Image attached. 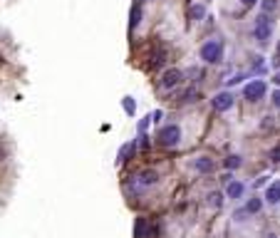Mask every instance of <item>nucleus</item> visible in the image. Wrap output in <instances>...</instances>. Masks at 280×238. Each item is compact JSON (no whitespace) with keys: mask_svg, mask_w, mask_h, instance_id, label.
Returning a JSON list of instances; mask_svg holds the SVG:
<instances>
[{"mask_svg":"<svg viewBox=\"0 0 280 238\" xmlns=\"http://www.w3.org/2000/svg\"><path fill=\"white\" fill-rule=\"evenodd\" d=\"M268 179H270V176H258L253 186H256V189H258V186H265V181H268Z\"/></svg>","mask_w":280,"mask_h":238,"instance_id":"obj_24","label":"nucleus"},{"mask_svg":"<svg viewBox=\"0 0 280 238\" xmlns=\"http://www.w3.org/2000/svg\"><path fill=\"white\" fill-rule=\"evenodd\" d=\"M181 79H184V72L179 67H169L162 74V79H159V87H162V90H176L181 85Z\"/></svg>","mask_w":280,"mask_h":238,"instance_id":"obj_5","label":"nucleus"},{"mask_svg":"<svg viewBox=\"0 0 280 238\" xmlns=\"http://www.w3.org/2000/svg\"><path fill=\"white\" fill-rule=\"evenodd\" d=\"M263 204H265L263 198H258V196H251L248 201H246V206H243V209L248 211V216H256V214H260V211H263Z\"/></svg>","mask_w":280,"mask_h":238,"instance_id":"obj_12","label":"nucleus"},{"mask_svg":"<svg viewBox=\"0 0 280 238\" xmlns=\"http://www.w3.org/2000/svg\"><path fill=\"white\" fill-rule=\"evenodd\" d=\"M270 102H273V104H275V107L280 109V90H275V92L270 95Z\"/></svg>","mask_w":280,"mask_h":238,"instance_id":"obj_21","label":"nucleus"},{"mask_svg":"<svg viewBox=\"0 0 280 238\" xmlns=\"http://www.w3.org/2000/svg\"><path fill=\"white\" fill-rule=\"evenodd\" d=\"M188 18H191V20H204V18H206V8H204L201 3H193V5L188 8Z\"/></svg>","mask_w":280,"mask_h":238,"instance_id":"obj_14","label":"nucleus"},{"mask_svg":"<svg viewBox=\"0 0 280 238\" xmlns=\"http://www.w3.org/2000/svg\"><path fill=\"white\" fill-rule=\"evenodd\" d=\"M134 184L139 189H149V186H156L159 184V174L154 169H141L137 176H134Z\"/></svg>","mask_w":280,"mask_h":238,"instance_id":"obj_9","label":"nucleus"},{"mask_svg":"<svg viewBox=\"0 0 280 238\" xmlns=\"http://www.w3.org/2000/svg\"><path fill=\"white\" fill-rule=\"evenodd\" d=\"M159 144L162 146H166V149H171V146H176L179 142H181V127L179 124H164L162 129H159Z\"/></svg>","mask_w":280,"mask_h":238,"instance_id":"obj_3","label":"nucleus"},{"mask_svg":"<svg viewBox=\"0 0 280 238\" xmlns=\"http://www.w3.org/2000/svg\"><path fill=\"white\" fill-rule=\"evenodd\" d=\"M134 236H137V238H149V223H146V218H137Z\"/></svg>","mask_w":280,"mask_h":238,"instance_id":"obj_15","label":"nucleus"},{"mask_svg":"<svg viewBox=\"0 0 280 238\" xmlns=\"http://www.w3.org/2000/svg\"><path fill=\"white\" fill-rule=\"evenodd\" d=\"M273 82H275V85L280 87V72H275V74H273Z\"/></svg>","mask_w":280,"mask_h":238,"instance_id":"obj_26","label":"nucleus"},{"mask_svg":"<svg viewBox=\"0 0 280 238\" xmlns=\"http://www.w3.org/2000/svg\"><path fill=\"white\" fill-rule=\"evenodd\" d=\"M137 149V139L132 142V144H124L122 149H119V154H117V164H122V162H127V154H132Z\"/></svg>","mask_w":280,"mask_h":238,"instance_id":"obj_16","label":"nucleus"},{"mask_svg":"<svg viewBox=\"0 0 280 238\" xmlns=\"http://www.w3.org/2000/svg\"><path fill=\"white\" fill-rule=\"evenodd\" d=\"M233 104H235V97H233V92H228V90L213 95V99H211V107H213L216 112H228Z\"/></svg>","mask_w":280,"mask_h":238,"instance_id":"obj_6","label":"nucleus"},{"mask_svg":"<svg viewBox=\"0 0 280 238\" xmlns=\"http://www.w3.org/2000/svg\"><path fill=\"white\" fill-rule=\"evenodd\" d=\"M149 122H151V119L146 117V119H141V122H139V134H144L146 132V127H149Z\"/></svg>","mask_w":280,"mask_h":238,"instance_id":"obj_22","label":"nucleus"},{"mask_svg":"<svg viewBox=\"0 0 280 238\" xmlns=\"http://www.w3.org/2000/svg\"><path fill=\"white\" fill-rule=\"evenodd\" d=\"M273 67H280V43H278V50H275V57H273Z\"/></svg>","mask_w":280,"mask_h":238,"instance_id":"obj_23","label":"nucleus"},{"mask_svg":"<svg viewBox=\"0 0 280 238\" xmlns=\"http://www.w3.org/2000/svg\"><path fill=\"white\" fill-rule=\"evenodd\" d=\"M226 198L228 201H241V198L246 196V184L243 181H238V179H233V181H228L226 184Z\"/></svg>","mask_w":280,"mask_h":238,"instance_id":"obj_7","label":"nucleus"},{"mask_svg":"<svg viewBox=\"0 0 280 238\" xmlns=\"http://www.w3.org/2000/svg\"><path fill=\"white\" fill-rule=\"evenodd\" d=\"M191 169L206 176V174H213L216 171V162H213L211 156H196L193 162H191Z\"/></svg>","mask_w":280,"mask_h":238,"instance_id":"obj_8","label":"nucleus"},{"mask_svg":"<svg viewBox=\"0 0 280 238\" xmlns=\"http://www.w3.org/2000/svg\"><path fill=\"white\" fill-rule=\"evenodd\" d=\"M273 27H275V23H273V18H270V15H265V13L256 20V25H253V37H256V43H258L260 48H265V45L270 43V37H273Z\"/></svg>","mask_w":280,"mask_h":238,"instance_id":"obj_2","label":"nucleus"},{"mask_svg":"<svg viewBox=\"0 0 280 238\" xmlns=\"http://www.w3.org/2000/svg\"><path fill=\"white\" fill-rule=\"evenodd\" d=\"M223 167H226L228 171H235V169H241V167H243V159L238 156V154H228V156L223 159Z\"/></svg>","mask_w":280,"mask_h":238,"instance_id":"obj_13","label":"nucleus"},{"mask_svg":"<svg viewBox=\"0 0 280 238\" xmlns=\"http://www.w3.org/2000/svg\"><path fill=\"white\" fill-rule=\"evenodd\" d=\"M268 159L273 164H280V144H275L273 149H270V154H268Z\"/></svg>","mask_w":280,"mask_h":238,"instance_id":"obj_20","label":"nucleus"},{"mask_svg":"<svg viewBox=\"0 0 280 238\" xmlns=\"http://www.w3.org/2000/svg\"><path fill=\"white\" fill-rule=\"evenodd\" d=\"M265 95H268V85H265V79H251V82L243 87V97H246L248 102H260Z\"/></svg>","mask_w":280,"mask_h":238,"instance_id":"obj_4","label":"nucleus"},{"mask_svg":"<svg viewBox=\"0 0 280 238\" xmlns=\"http://www.w3.org/2000/svg\"><path fill=\"white\" fill-rule=\"evenodd\" d=\"M223 196H226V193H221V191H211V193H209V204H211L213 209H221V206H223Z\"/></svg>","mask_w":280,"mask_h":238,"instance_id":"obj_17","label":"nucleus"},{"mask_svg":"<svg viewBox=\"0 0 280 238\" xmlns=\"http://www.w3.org/2000/svg\"><path fill=\"white\" fill-rule=\"evenodd\" d=\"M263 201H265L268 206H278V204H280V181H273L270 186H265Z\"/></svg>","mask_w":280,"mask_h":238,"instance_id":"obj_10","label":"nucleus"},{"mask_svg":"<svg viewBox=\"0 0 280 238\" xmlns=\"http://www.w3.org/2000/svg\"><path fill=\"white\" fill-rule=\"evenodd\" d=\"M198 57L206 65H221L223 62V43L221 40H206L201 50H198Z\"/></svg>","mask_w":280,"mask_h":238,"instance_id":"obj_1","label":"nucleus"},{"mask_svg":"<svg viewBox=\"0 0 280 238\" xmlns=\"http://www.w3.org/2000/svg\"><path fill=\"white\" fill-rule=\"evenodd\" d=\"M122 109H124L127 114H134V112H137V102H134V97H124V99H122Z\"/></svg>","mask_w":280,"mask_h":238,"instance_id":"obj_18","label":"nucleus"},{"mask_svg":"<svg viewBox=\"0 0 280 238\" xmlns=\"http://www.w3.org/2000/svg\"><path fill=\"white\" fill-rule=\"evenodd\" d=\"M134 3H139V5H141V3H146V0H134Z\"/></svg>","mask_w":280,"mask_h":238,"instance_id":"obj_27","label":"nucleus"},{"mask_svg":"<svg viewBox=\"0 0 280 238\" xmlns=\"http://www.w3.org/2000/svg\"><path fill=\"white\" fill-rule=\"evenodd\" d=\"M141 18H144L141 5H139V3H134V5H132V10H129V30H137V27L141 25Z\"/></svg>","mask_w":280,"mask_h":238,"instance_id":"obj_11","label":"nucleus"},{"mask_svg":"<svg viewBox=\"0 0 280 238\" xmlns=\"http://www.w3.org/2000/svg\"><path fill=\"white\" fill-rule=\"evenodd\" d=\"M260 8H263L265 15H270V13L278 8V0H260Z\"/></svg>","mask_w":280,"mask_h":238,"instance_id":"obj_19","label":"nucleus"},{"mask_svg":"<svg viewBox=\"0 0 280 238\" xmlns=\"http://www.w3.org/2000/svg\"><path fill=\"white\" fill-rule=\"evenodd\" d=\"M258 3V0H241V5H246V8H253Z\"/></svg>","mask_w":280,"mask_h":238,"instance_id":"obj_25","label":"nucleus"}]
</instances>
